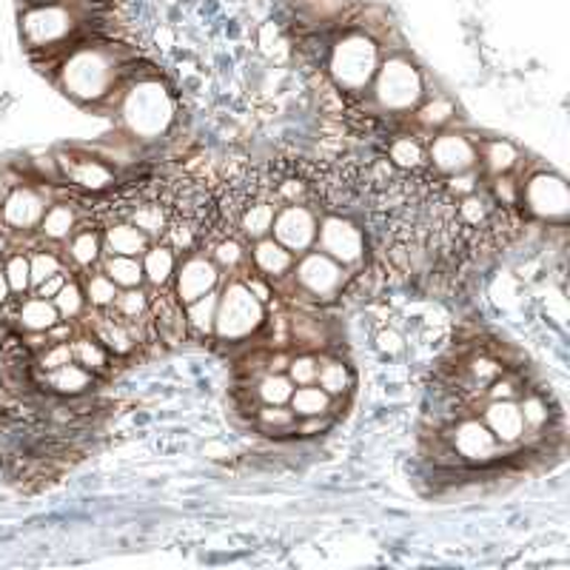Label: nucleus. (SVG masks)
<instances>
[{
  "instance_id": "f257e3e1",
  "label": "nucleus",
  "mask_w": 570,
  "mask_h": 570,
  "mask_svg": "<svg viewBox=\"0 0 570 570\" xmlns=\"http://www.w3.org/2000/svg\"><path fill=\"white\" fill-rule=\"evenodd\" d=\"M115 52L111 46H71L60 60V83L66 95L80 104H100L109 98L124 71Z\"/></svg>"
},
{
  "instance_id": "f03ea898",
  "label": "nucleus",
  "mask_w": 570,
  "mask_h": 570,
  "mask_svg": "<svg viewBox=\"0 0 570 570\" xmlns=\"http://www.w3.org/2000/svg\"><path fill=\"white\" fill-rule=\"evenodd\" d=\"M380 69V46L363 32H348L334 43L328 71L334 86L348 95H360L371 86Z\"/></svg>"
},
{
  "instance_id": "7ed1b4c3",
  "label": "nucleus",
  "mask_w": 570,
  "mask_h": 570,
  "mask_svg": "<svg viewBox=\"0 0 570 570\" xmlns=\"http://www.w3.org/2000/svg\"><path fill=\"white\" fill-rule=\"evenodd\" d=\"M124 124L140 140H155L175 120V100L157 80H137L124 98Z\"/></svg>"
},
{
  "instance_id": "20e7f679",
  "label": "nucleus",
  "mask_w": 570,
  "mask_h": 570,
  "mask_svg": "<svg viewBox=\"0 0 570 570\" xmlns=\"http://www.w3.org/2000/svg\"><path fill=\"white\" fill-rule=\"evenodd\" d=\"M266 323V303H259L246 288L243 279H232L217 299V317H214V337L220 343H240L257 334Z\"/></svg>"
},
{
  "instance_id": "39448f33",
  "label": "nucleus",
  "mask_w": 570,
  "mask_h": 570,
  "mask_svg": "<svg viewBox=\"0 0 570 570\" xmlns=\"http://www.w3.org/2000/svg\"><path fill=\"white\" fill-rule=\"evenodd\" d=\"M80 29V12L75 3H43V7H29L20 14V35L32 49V55L46 52L69 43Z\"/></svg>"
},
{
  "instance_id": "423d86ee",
  "label": "nucleus",
  "mask_w": 570,
  "mask_h": 570,
  "mask_svg": "<svg viewBox=\"0 0 570 570\" xmlns=\"http://www.w3.org/2000/svg\"><path fill=\"white\" fill-rule=\"evenodd\" d=\"M376 86H374V100L383 111L391 115H402V111H414L422 100V78L420 71L402 58L385 60L376 69Z\"/></svg>"
},
{
  "instance_id": "0eeeda50",
  "label": "nucleus",
  "mask_w": 570,
  "mask_h": 570,
  "mask_svg": "<svg viewBox=\"0 0 570 570\" xmlns=\"http://www.w3.org/2000/svg\"><path fill=\"white\" fill-rule=\"evenodd\" d=\"M294 279H297L305 297L317 299V303H331L334 297H340V292L348 283V272L328 254L305 252L297 263Z\"/></svg>"
},
{
  "instance_id": "6e6552de",
  "label": "nucleus",
  "mask_w": 570,
  "mask_h": 570,
  "mask_svg": "<svg viewBox=\"0 0 570 570\" xmlns=\"http://www.w3.org/2000/svg\"><path fill=\"white\" fill-rule=\"evenodd\" d=\"M440 436L451 442V448L465 460V465H488V462H497L505 451V445H499L497 436L488 431L485 422L468 414L445 425Z\"/></svg>"
},
{
  "instance_id": "1a4fd4ad",
  "label": "nucleus",
  "mask_w": 570,
  "mask_h": 570,
  "mask_svg": "<svg viewBox=\"0 0 570 570\" xmlns=\"http://www.w3.org/2000/svg\"><path fill=\"white\" fill-rule=\"evenodd\" d=\"M317 208L308 206V203H288V206L277 208L272 237L292 254H305L317 246Z\"/></svg>"
},
{
  "instance_id": "9d476101",
  "label": "nucleus",
  "mask_w": 570,
  "mask_h": 570,
  "mask_svg": "<svg viewBox=\"0 0 570 570\" xmlns=\"http://www.w3.org/2000/svg\"><path fill=\"white\" fill-rule=\"evenodd\" d=\"M317 243L320 252L337 259L340 266H354L365 254L363 228L343 214H325L317 228Z\"/></svg>"
},
{
  "instance_id": "9b49d317",
  "label": "nucleus",
  "mask_w": 570,
  "mask_h": 570,
  "mask_svg": "<svg viewBox=\"0 0 570 570\" xmlns=\"http://www.w3.org/2000/svg\"><path fill=\"white\" fill-rule=\"evenodd\" d=\"M522 200H525L528 212L542 220L564 223L570 214V191L568 183L557 175H533L522 188Z\"/></svg>"
},
{
  "instance_id": "f8f14e48",
  "label": "nucleus",
  "mask_w": 570,
  "mask_h": 570,
  "mask_svg": "<svg viewBox=\"0 0 570 570\" xmlns=\"http://www.w3.org/2000/svg\"><path fill=\"white\" fill-rule=\"evenodd\" d=\"M428 163L434 166L436 175H462V171L476 169L480 149H476V142L471 137L445 131V135H436L434 140L428 142Z\"/></svg>"
},
{
  "instance_id": "ddd939ff",
  "label": "nucleus",
  "mask_w": 570,
  "mask_h": 570,
  "mask_svg": "<svg viewBox=\"0 0 570 570\" xmlns=\"http://www.w3.org/2000/svg\"><path fill=\"white\" fill-rule=\"evenodd\" d=\"M217 288H220V268L203 252L188 254V259H183L175 272V297L183 305L195 303L203 294L217 292Z\"/></svg>"
},
{
  "instance_id": "4468645a",
  "label": "nucleus",
  "mask_w": 570,
  "mask_h": 570,
  "mask_svg": "<svg viewBox=\"0 0 570 570\" xmlns=\"http://www.w3.org/2000/svg\"><path fill=\"white\" fill-rule=\"evenodd\" d=\"M58 169L60 180H69L71 186L83 188V191H106L117 180L109 163L95 155H86V151H69V155L60 151Z\"/></svg>"
},
{
  "instance_id": "2eb2a0df",
  "label": "nucleus",
  "mask_w": 570,
  "mask_h": 570,
  "mask_svg": "<svg viewBox=\"0 0 570 570\" xmlns=\"http://www.w3.org/2000/svg\"><path fill=\"white\" fill-rule=\"evenodd\" d=\"M46 214V191L35 186H14L0 206V223L7 232H32Z\"/></svg>"
},
{
  "instance_id": "dca6fc26",
  "label": "nucleus",
  "mask_w": 570,
  "mask_h": 570,
  "mask_svg": "<svg viewBox=\"0 0 570 570\" xmlns=\"http://www.w3.org/2000/svg\"><path fill=\"white\" fill-rule=\"evenodd\" d=\"M485 416V425L493 436H497L499 445H517L519 440H525V420H522V411H519L517 400H491L488 409L482 411Z\"/></svg>"
},
{
  "instance_id": "f3484780",
  "label": "nucleus",
  "mask_w": 570,
  "mask_h": 570,
  "mask_svg": "<svg viewBox=\"0 0 570 570\" xmlns=\"http://www.w3.org/2000/svg\"><path fill=\"white\" fill-rule=\"evenodd\" d=\"M149 320L155 325V334L166 343H180L188 337L186 331V312L183 303L175 294H160V297H149Z\"/></svg>"
},
{
  "instance_id": "a211bd4d",
  "label": "nucleus",
  "mask_w": 570,
  "mask_h": 570,
  "mask_svg": "<svg viewBox=\"0 0 570 570\" xmlns=\"http://www.w3.org/2000/svg\"><path fill=\"white\" fill-rule=\"evenodd\" d=\"M277 203L272 200H248L234 212V220L246 240L257 243L263 237H272L274 217H277Z\"/></svg>"
},
{
  "instance_id": "6ab92c4d",
  "label": "nucleus",
  "mask_w": 570,
  "mask_h": 570,
  "mask_svg": "<svg viewBox=\"0 0 570 570\" xmlns=\"http://www.w3.org/2000/svg\"><path fill=\"white\" fill-rule=\"evenodd\" d=\"M151 248V237L135 223H109L104 234V252L117 257H142Z\"/></svg>"
},
{
  "instance_id": "aec40b11",
  "label": "nucleus",
  "mask_w": 570,
  "mask_h": 570,
  "mask_svg": "<svg viewBox=\"0 0 570 570\" xmlns=\"http://www.w3.org/2000/svg\"><path fill=\"white\" fill-rule=\"evenodd\" d=\"M252 263L263 277L277 279L294 268V254L285 246H279L274 237H263V240L254 243L252 248Z\"/></svg>"
},
{
  "instance_id": "412c9836",
  "label": "nucleus",
  "mask_w": 570,
  "mask_h": 570,
  "mask_svg": "<svg viewBox=\"0 0 570 570\" xmlns=\"http://www.w3.org/2000/svg\"><path fill=\"white\" fill-rule=\"evenodd\" d=\"M14 320H18V325L27 331V334H40V331H49L58 323H63L52 299L38 297V294H35V297H27L23 303H18Z\"/></svg>"
},
{
  "instance_id": "4be33fe9",
  "label": "nucleus",
  "mask_w": 570,
  "mask_h": 570,
  "mask_svg": "<svg viewBox=\"0 0 570 570\" xmlns=\"http://www.w3.org/2000/svg\"><path fill=\"white\" fill-rule=\"evenodd\" d=\"M80 220H78V212H75V206H69V203H52V206L46 208L43 220H40V237H46V240L52 243H63L69 240L71 234L78 232Z\"/></svg>"
},
{
  "instance_id": "5701e85b",
  "label": "nucleus",
  "mask_w": 570,
  "mask_h": 570,
  "mask_svg": "<svg viewBox=\"0 0 570 570\" xmlns=\"http://www.w3.org/2000/svg\"><path fill=\"white\" fill-rule=\"evenodd\" d=\"M217 299L220 292H208L200 299L186 305V331L188 337L208 340L214 334V317H217Z\"/></svg>"
},
{
  "instance_id": "b1692460",
  "label": "nucleus",
  "mask_w": 570,
  "mask_h": 570,
  "mask_svg": "<svg viewBox=\"0 0 570 570\" xmlns=\"http://www.w3.org/2000/svg\"><path fill=\"white\" fill-rule=\"evenodd\" d=\"M177 254L169 246H151L142 254V274L155 288H166L175 279Z\"/></svg>"
},
{
  "instance_id": "393cba45",
  "label": "nucleus",
  "mask_w": 570,
  "mask_h": 570,
  "mask_svg": "<svg viewBox=\"0 0 570 570\" xmlns=\"http://www.w3.org/2000/svg\"><path fill=\"white\" fill-rule=\"evenodd\" d=\"M331 400H334V396L325 394L320 385H297L292 400H288V409H292L299 420H308V416L331 414Z\"/></svg>"
},
{
  "instance_id": "a878e982",
  "label": "nucleus",
  "mask_w": 570,
  "mask_h": 570,
  "mask_svg": "<svg viewBox=\"0 0 570 570\" xmlns=\"http://www.w3.org/2000/svg\"><path fill=\"white\" fill-rule=\"evenodd\" d=\"M389 157L400 171H420L428 163V146L416 137H396L389 146Z\"/></svg>"
},
{
  "instance_id": "bb28decb",
  "label": "nucleus",
  "mask_w": 570,
  "mask_h": 570,
  "mask_svg": "<svg viewBox=\"0 0 570 570\" xmlns=\"http://www.w3.org/2000/svg\"><path fill=\"white\" fill-rule=\"evenodd\" d=\"M104 274L117 288H140L146 279L140 257H117V254H106Z\"/></svg>"
},
{
  "instance_id": "cd10ccee",
  "label": "nucleus",
  "mask_w": 570,
  "mask_h": 570,
  "mask_svg": "<svg viewBox=\"0 0 570 570\" xmlns=\"http://www.w3.org/2000/svg\"><path fill=\"white\" fill-rule=\"evenodd\" d=\"M100 252H104V237H100L95 228H83L71 237L69 243V257L78 268L95 266L100 259Z\"/></svg>"
},
{
  "instance_id": "c85d7f7f",
  "label": "nucleus",
  "mask_w": 570,
  "mask_h": 570,
  "mask_svg": "<svg viewBox=\"0 0 570 570\" xmlns=\"http://www.w3.org/2000/svg\"><path fill=\"white\" fill-rule=\"evenodd\" d=\"M71 354H75V363H80L83 368H89L91 374H104V371L109 368L111 354L95 337L71 340Z\"/></svg>"
},
{
  "instance_id": "c756f323",
  "label": "nucleus",
  "mask_w": 570,
  "mask_h": 570,
  "mask_svg": "<svg viewBox=\"0 0 570 570\" xmlns=\"http://www.w3.org/2000/svg\"><path fill=\"white\" fill-rule=\"evenodd\" d=\"M294 389L297 385L288 380V374H268L266 371V376L257 383V400L263 405H288Z\"/></svg>"
},
{
  "instance_id": "7c9ffc66",
  "label": "nucleus",
  "mask_w": 570,
  "mask_h": 570,
  "mask_svg": "<svg viewBox=\"0 0 570 570\" xmlns=\"http://www.w3.org/2000/svg\"><path fill=\"white\" fill-rule=\"evenodd\" d=\"M317 383H320V389L331 396L348 394V389H351L348 365H343L340 360H323V363H320Z\"/></svg>"
},
{
  "instance_id": "2f4dec72",
  "label": "nucleus",
  "mask_w": 570,
  "mask_h": 570,
  "mask_svg": "<svg viewBox=\"0 0 570 570\" xmlns=\"http://www.w3.org/2000/svg\"><path fill=\"white\" fill-rule=\"evenodd\" d=\"M482 160H485V169L491 171V175H511V171L517 169L519 151L513 149L508 140H493L485 146Z\"/></svg>"
},
{
  "instance_id": "473e14b6",
  "label": "nucleus",
  "mask_w": 570,
  "mask_h": 570,
  "mask_svg": "<svg viewBox=\"0 0 570 570\" xmlns=\"http://www.w3.org/2000/svg\"><path fill=\"white\" fill-rule=\"evenodd\" d=\"M52 303H55V308H58V314L63 323H69V320L80 317V314L86 312V294H83V288L75 283V279H66V285L60 288L58 294H55Z\"/></svg>"
},
{
  "instance_id": "72a5a7b5",
  "label": "nucleus",
  "mask_w": 570,
  "mask_h": 570,
  "mask_svg": "<svg viewBox=\"0 0 570 570\" xmlns=\"http://www.w3.org/2000/svg\"><path fill=\"white\" fill-rule=\"evenodd\" d=\"M120 317L135 320V323H146L149 320V294L142 288H126L124 294H117L115 305H111Z\"/></svg>"
},
{
  "instance_id": "f704fd0d",
  "label": "nucleus",
  "mask_w": 570,
  "mask_h": 570,
  "mask_svg": "<svg viewBox=\"0 0 570 570\" xmlns=\"http://www.w3.org/2000/svg\"><path fill=\"white\" fill-rule=\"evenodd\" d=\"M208 257L217 263V268H228V272H237L246 263V252H243L237 237H223L214 246H208Z\"/></svg>"
},
{
  "instance_id": "c9c22d12",
  "label": "nucleus",
  "mask_w": 570,
  "mask_h": 570,
  "mask_svg": "<svg viewBox=\"0 0 570 570\" xmlns=\"http://www.w3.org/2000/svg\"><path fill=\"white\" fill-rule=\"evenodd\" d=\"M3 274L9 279V288L12 294H27L32 288V266H29V254L18 252L7 259V266H3Z\"/></svg>"
},
{
  "instance_id": "e433bc0d",
  "label": "nucleus",
  "mask_w": 570,
  "mask_h": 570,
  "mask_svg": "<svg viewBox=\"0 0 570 570\" xmlns=\"http://www.w3.org/2000/svg\"><path fill=\"white\" fill-rule=\"evenodd\" d=\"M414 117L422 129H442V126L454 120V106L448 104L445 98H434L428 100L425 106H420Z\"/></svg>"
},
{
  "instance_id": "4c0bfd02",
  "label": "nucleus",
  "mask_w": 570,
  "mask_h": 570,
  "mask_svg": "<svg viewBox=\"0 0 570 570\" xmlns=\"http://www.w3.org/2000/svg\"><path fill=\"white\" fill-rule=\"evenodd\" d=\"M86 303L91 308H111L117 299V285L111 283L106 274H95V277L86 279Z\"/></svg>"
},
{
  "instance_id": "58836bf2",
  "label": "nucleus",
  "mask_w": 570,
  "mask_h": 570,
  "mask_svg": "<svg viewBox=\"0 0 570 570\" xmlns=\"http://www.w3.org/2000/svg\"><path fill=\"white\" fill-rule=\"evenodd\" d=\"M519 411H522V420H525V431H531V434H542V428L551 422L548 402L537 394H528L525 400L519 402Z\"/></svg>"
},
{
  "instance_id": "ea45409f",
  "label": "nucleus",
  "mask_w": 570,
  "mask_h": 570,
  "mask_svg": "<svg viewBox=\"0 0 570 570\" xmlns=\"http://www.w3.org/2000/svg\"><path fill=\"white\" fill-rule=\"evenodd\" d=\"M288 380L294 385H314L317 383V374H320V360L314 354H297L288 360V368H285Z\"/></svg>"
},
{
  "instance_id": "a19ab883",
  "label": "nucleus",
  "mask_w": 570,
  "mask_h": 570,
  "mask_svg": "<svg viewBox=\"0 0 570 570\" xmlns=\"http://www.w3.org/2000/svg\"><path fill=\"white\" fill-rule=\"evenodd\" d=\"M29 266H32V288H38L43 279L55 277V274L63 272V268H66L63 257H60V254L43 252V248H40V252L29 254Z\"/></svg>"
},
{
  "instance_id": "79ce46f5",
  "label": "nucleus",
  "mask_w": 570,
  "mask_h": 570,
  "mask_svg": "<svg viewBox=\"0 0 570 570\" xmlns=\"http://www.w3.org/2000/svg\"><path fill=\"white\" fill-rule=\"evenodd\" d=\"M71 360H75V354H71V343L66 340V343H52V345H46L43 351H38V354H35V368L49 374V371L60 368V365L71 363Z\"/></svg>"
},
{
  "instance_id": "37998d69",
  "label": "nucleus",
  "mask_w": 570,
  "mask_h": 570,
  "mask_svg": "<svg viewBox=\"0 0 570 570\" xmlns=\"http://www.w3.org/2000/svg\"><path fill=\"white\" fill-rule=\"evenodd\" d=\"M257 422L263 428H274V431H279V428L288 431L297 422V414L288 405H263V409H257Z\"/></svg>"
},
{
  "instance_id": "c03bdc74",
  "label": "nucleus",
  "mask_w": 570,
  "mask_h": 570,
  "mask_svg": "<svg viewBox=\"0 0 570 570\" xmlns=\"http://www.w3.org/2000/svg\"><path fill=\"white\" fill-rule=\"evenodd\" d=\"M491 197L502 208H513L519 200H522V186H519L513 177L497 175V180H493V188H491Z\"/></svg>"
},
{
  "instance_id": "a18cd8bd",
  "label": "nucleus",
  "mask_w": 570,
  "mask_h": 570,
  "mask_svg": "<svg viewBox=\"0 0 570 570\" xmlns=\"http://www.w3.org/2000/svg\"><path fill=\"white\" fill-rule=\"evenodd\" d=\"M376 348L383 351V354H389V356H396V354H402L405 343H402V337L396 334L394 328H385V331H380V334H376Z\"/></svg>"
},
{
  "instance_id": "49530a36",
  "label": "nucleus",
  "mask_w": 570,
  "mask_h": 570,
  "mask_svg": "<svg viewBox=\"0 0 570 570\" xmlns=\"http://www.w3.org/2000/svg\"><path fill=\"white\" fill-rule=\"evenodd\" d=\"M66 279H69V272H58L55 274V277H49V279H43V283L38 285V288H35V294H38V297H46V299H52L55 294L60 292V288H63L66 285Z\"/></svg>"
},
{
  "instance_id": "de8ad7c7",
  "label": "nucleus",
  "mask_w": 570,
  "mask_h": 570,
  "mask_svg": "<svg viewBox=\"0 0 570 570\" xmlns=\"http://www.w3.org/2000/svg\"><path fill=\"white\" fill-rule=\"evenodd\" d=\"M485 391L491 400H517V383H511V380H502V376H497V380H493Z\"/></svg>"
},
{
  "instance_id": "09e8293b",
  "label": "nucleus",
  "mask_w": 570,
  "mask_h": 570,
  "mask_svg": "<svg viewBox=\"0 0 570 570\" xmlns=\"http://www.w3.org/2000/svg\"><path fill=\"white\" fill-rule=\"evenodd\" d=\"M243 283H246V288L254 294V297L259 299V303H268V299H272V285H268L266 279L246 277V279H243Z\"/></svg>"
},
{
  "instance_id": "8fccbe9b",
  "label": "nucleus",
  "mask_w": 570,
  "mask_h": 570,
  "mask_svg": "<svg viewBox=\"0 0 570 570\" xmlns=\"http://www.w3.org/2000/svg\"><path fill=\"white\" fill-rule=\"evenodd\" d=\"M288 360H292V356H288V354L266 356V371H268V374H283V371L288 368Z\"/></svg>"
},
{
  "instance_id": "3c124183",
  "label": "nucleus",
  "mask_w": 570,
  "mask_h": 570,
  "mask_svg": "<svg viewBox=\"0 0 570 570\" xmlns=\"http://www.w3.org/2000/svg\"><path fill=\"white\" fill-rule=\"evenodd\" d=\"M9 297H12V288H9V279L3 274V268H0V305H7Z\"/></svg>"
},
{
  "instance_id": "603ef678",
  "label": "nucleus",
  "mask_w": 570,
  "mask_h": 570,
  "mask_svg": "<svg viewBox=\"0 0 570 570\" xmlns=\"http://www.w3.org/2000/svg\"><path fill=\"white\" fill-rule=\"evenodd\" d=\"M27 7H43V3H75V0H23Z\"/></svg>"
},
{
  "instance_id": "864d4df0",
  "label": "nucleus",
  "mask_w": 570,
  "mask_h": 570,
  "mask_svg": "<svg viewBox=\"0 0 570 570\" xmlns=\"http://www.w3.org/2000/svg\"><path fill=\"white\" fill-rule=\"evenodd\" d=\"M9 191H12V188H9L7 177L0 175V206H3V200H7V195H9Z\"/></svg>"
},
{
  "instance_id": "5fc2aeb1",
  "label": "nucleus",
  "mask_w": 570,
  "mask_h": 570,
  "mask_svg": "<svg viewBox=\"0 0 570 570\" xmlns=\"http://www.w3.org/2000/svg\"><path fill=\"white\" fill-rule=\"evenodd\" d=\"M9 252V240H7V228H0V257Z\"/></svg>"
}]
</instances>
